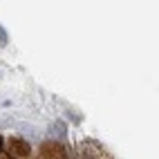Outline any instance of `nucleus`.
I'll return each mask as SVG.
<instances>
[{
	"label": "nucleus",
	"instance_id": "1",
	"mask_svg": "<svg viewBox=\"0 0 159 159\" xmlns=\"http://www.w3.org/2000/svg\"><path fill=\"white\" fill-rule=\"evenodd\" d=\"M5 150L11 155L14 159H16V157H29V155H31V146H29L27 139H23V137H9Z\"/></svg>",
	"mask_w": 159,
	"mask_h": 159
},
{
	"label": "nucleus",
	"instance_id": "2",
	"mask_svg": "<svg viewBox=\"0 0 159 159\" xmlns=\"http://www.w3.org/2000/svg\"><path fill=\"white\" fill-rule=\"evenodd\" d=\"M52 128H54V134H56V137H61V139L67 134V123H65V121H61V119H58V121H54V125H52Z\"/></svg>",
	"mask_w": 159,
	"mask_h": 159
},
{
	"label": "nucleus",
	"instance_id": "3",
	"mask_svg": "<svg viewBox=\"0 0 159 159\" xmlns=\"http://www.w3.org/2000/svg\"><path fill=\"white\" fill-rule=\"evenodd\" d=\"M7 43H9V34H7V29H5L2 25H0V45L5 47Z\"/></svg>",
	"mask_w": 159,
	"mask_h": 159
}]
</instances>
